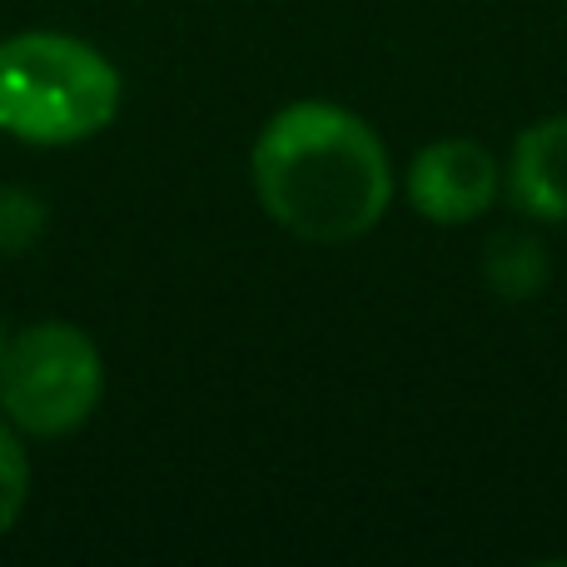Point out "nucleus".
Instances as JSON below:
<instances>
[{
    "instance_id": "nucleus-4",
    "label": "nucleus",
    "mask_w": 567,
    "mask_h": 567,
    "mask_svg": "<svg viewBox=\"0 0 567 567\" xmlns=\"http://www.w3.org/2000/svg\"><path fill=\"white\" fill-rule=\"evenodd\" d=\"M403 195H409L419 219L458 229V225L483 219L493 209V199L503 195V165L478 140H463V135L433 140V145H423L409 159Z\"/></svg>"
},
{
    "instance_id": "nucleus-2",
    "label": "nucleus",
    "mask_w": 567,
    "mask_h": 567,
    "mask_svg": "<svg viewBox=\"0 0 567 567\" xmlns=\"http://www.w3.org/2000/svg\"><path fill=\"white\" fill-rule=\"evenodd\" d=\"M125 105L120 65L70 30L0 40V130L20 145L65 150L105 135Z\"/></svg>"
},
{
    "instance_id": "nucleus-5",
    "label": "nucleus",
    "mask_w": 567,
    "mask_h": 567,
    "mask_svg": "<svg viewBox=\"0 0 567 567\" xmlns=\"http://www.w3.org/2000/svg\"><path fill=\"white\" fill-rule=\"evenodd\" d=\"M503 195L543 225H567V115H548L513 140Z\"/></svg>"
},
{
    "instance_id": "nucleus-8",
    "label": "nucleus",
    "mask_w": 567,
    "mask_h": 567,
    "mask_svg": "<svg viewBox=\"0 0 567 567\" xmlns=\"http://www.w3.org/2000/svg\"><path fill=\"white\" fill-rule=\"evenodd\" d=\"M30 498V453L20 443V429L0 419V538L20 523Z\"/></svg>"
},
{
    "instance_id": "nucleus-1",
    "label": "nucleus",
    "mask_w": 567,
    "mask_h": 567,
    "mask_svg": "<svg viewBox=\"0 0 567 567\" xmlns=\"http://www.w3.org/2000/svg\"><path fill=\"white\" fill-rule=\"evenodd\" d=\"M265 215L303 245H353L393 205V159L379 130L333 100L275 110L249 150Z\"/></svg>"
},
{
    "instance_id": "nucleus-3",
    "label": "nucleus",
    "mask_w": 567,
    "mask_h": 567,
    "mask_svg": "<svg viewBox=\"0 0 567 567\" xmlns=\"http://www.w3.org/2000/svg\"><path fill=\"white\" fill-rule=\"evenodd\" d=\"M105 399V359L70 319H40L10 333L0 369V413L25 439H70Z\"/></svg>"
},
{
    "instance_id": "nucleus-7",
    "label": "nucleus",
    "mask_w": 567,
    "mask_h": 567,
    "mask_svg": "<svg viewBox=\"0 0 567 567\" xmlns=\"http://www.w3.org/2000/svg\"><path fill=\"white\" fill-rule=\"evenodd\" d=\"M45 199L20 185H0V255H25L45 235Z\"/></svg>"
},
{
    "instance_id": "nucleus-6",
    "label": "nucleus",
    "mask_w": 567,
    "mask_h": 567,
    "mask_svg": "<svg viewBox=\"0 0 567 567\" xmlns=\"http://www.w3.org/2000/svg\"><path fill=\"white\" fill-rule=\"evenodd\" d=\"M488 279L503 299H533L548 284V255L538 239H498L488 255Z\"/></svg>"
},
{
    "instance_id": "nucleus-9",
    "label": "nucleus",
    "mask_w": 567,
    "mask_h": 567,
    "mask_svg": "<svg viewBox=\"0 0 567 567\" xmlns=\"http://www.w3.org/2000/svg\"><path fill=\"white\" fill-rule=\"evenodd\" d=\"M6 349H10V333H6V323H0V369H6Z\"/></svg>"
}]
</instances>
